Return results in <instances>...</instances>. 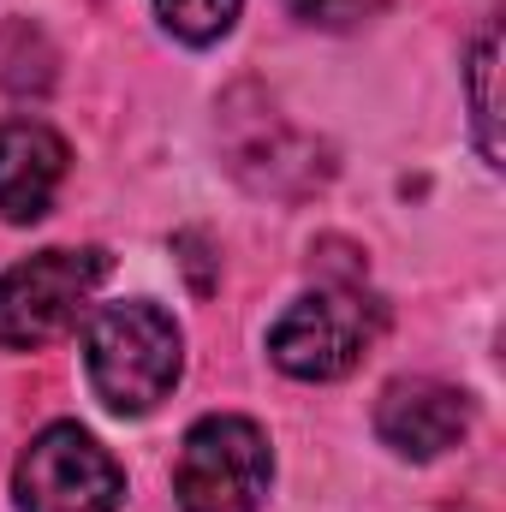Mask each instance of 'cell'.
Listing matches in <instances>:
<instances>
[{
	"label": "cell",
	"mask_w": 506,
	"mask_h": 512,
	"mask_svg": "<svg viewBox=\"0 0 506 512\" xmlns=\"http://www.w3.org/2000/svg\"><path fill=\"white\" fill-rule=\"evenodd\" d=\"M12 495H18V512H120L126 471L90 429L54 423L18 453Z\"/></svg>",
	"instance_id": "cell-5"
},
{
	"label": "cell",
	"mask_w": 506,
	"mask_h": 512,
	"mask_svg": "<svg viewBox=\"0 0 506 512\" xmlns=\"http://www.w3.org/2000/svg\"><path fill=\"white\" fill-rule=\"evenodd\" d=\"M233 173L256 185V191H274V197H298L310 185H322L328 161L316 155L310 137L286 126L274 108H256L251 120V137H233Z\"/></svg>",
	"instance_id": "cell-8"
},
{
	"label": "cell",
	"mask_w": 506,
	"mask_h": 512,
	"mask_svg": "<svg viewBox=\"0 0 506 512\" xmlns=\"http://www.w3.org/2000/svg\"><path fill=\"white\" fill-rule=\"evenodd\" d=\"M66 179V143L36 120L0 126V221H42Z\"/></svg>",
	"instance_id": "cell-7"
},
{
	"label": "cell",
	"mask_w": 506,
	"mask_h": 512,
	"mask_svg": "<svg viewBox=\"0 0 506 512\" xmlns=\"http://www.w3.org/2000/svg\"><path fill=\"white\" fill-rule=\"evenodd\" d=\"M239 6H245V0H155L161 24H167L173 36H185V42H215V36H227L233 18H239Z\"/></svg>",
	"instance_id": "cell-9"
},
{
	"label": "cell",
	"mask_w": 506,
	"mask_h": 512,
	"mask_svg": "<svg viewBox=\"0 0 506 512\" xmlns=\"http://www.w3.org/2000/svg\"><path fill=\"white\" fill-rule=\"evenodd\" d=\"M84 370H90V387L108 411H120V417L155 411L185 370V346H179L173 316L143 304V298L96 310V322L84 334Z\"/></svg>",
	"instance_id": "cell-1"
},
{
	"label": "cell",
	"mask_w": 506,
	"mask_h": 512,
	"mask_svg": "<svg viewBox=\"0 0 506 512\" xmlns=\"http://www.w3.org/2000/svg\"><path fill=\"white\" fill-rule=\"evenodd\" d=\"M465 429H471V399L435 376H405L376 405V435L399 459H441L447 447L465 441Z\"/></svg>",
	"instance_id": "cell-6"
},
{
	"label": "cell",
	"mask_w": 506,
	"mask_h": 512,
	"mask_svg": "<svg viewBox=\"0 0 506 512\" xmlns=\"http://www.w3.org/2000/svg\"><path fill=\"white\" fill-rule=\"evenodd\" d=\"M108 280V251H42L0 274V346L6 352H36L60 340L90 292Z\"/></svg>",
	"instance_id": "cell-4"
},
{
	"label": "cell",
	"mask_w": 506,
	"mask_h": 512,
	"mask_svg": "<svg viewBox=\"0 0 506 512\" xmlns=\"http://www.w3.org/2000/svg\"><path fill=\"white\" fill-rule=\"evenodd\" d=\"M268 435L251 417H203L185 429L173 459V495L185 512H262L268 501Z\"/></svg>",
	"instance_id": "cell-3"
},
{
	"label": "cell",
	"mask_w": 506,
	"mask_h": 512,
	"mask_svg": "<svg viewBox=\"0 0 506 512\" xmlns=\"http://www.w3.org/2000/svg\"><path fill=\"white\" fill-rule=\"evenodd\" d=\"M381 328H387V310L364 286L340 280V286L298 298L268 328V358L298 382H340L364 364V352L381 340Z\"/></svg>",
	"instance_id": "cell-2"
},
{
	"label": "cell",
	"mask_w": 506,
	"mask_h": 512,
	"mask_svg": "<svg viewBox=\"0 0 506 512\" xmlns=\"http://www.w3.org/2000/svg\"><path fill=\"white\" fill-rule=\"evenodd\" d=\"M387 0H286L292 18L304 24H322V30H358L364 18H376Z\"/></svg>",
	"instance_id": "cell-11"
},
{
	"label": "cell",
	"mask_w": 506,
	"mask_h": 512,
	"mask_svg": "<svg viewBox=\"0 0 506 512\" xmlns=\"http://www.w3.org/2000/svg\"><path fill=\"white\" fill-rule=\"evenodd\" d=\"M495 54H501V36L489 30L471 54V102H477V137H483V155L489 167H501V137H495Z\"/></svg>",
	"instance_id": "cell-10"
}]
</instances>
